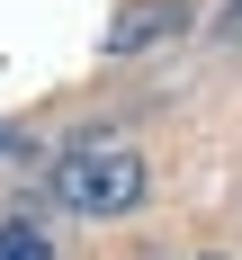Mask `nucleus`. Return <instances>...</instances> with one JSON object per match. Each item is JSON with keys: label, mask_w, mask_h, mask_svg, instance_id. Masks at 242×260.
I'll use <instances>...</instances> for the list:
<instances>
[{"label": "nucleus", "mask_w": 242, "mask_h": 260, "mask_svg": "<svg viewBox=\"0 0 242 260\" xmlns=\"http://www.w3.org/2000/svg\"><path fill=\"white\" fill-rule=\"evenodd\" d=\"M170 27H180V9L170 0H144V9H126V27H108V54H134L153 36H170Z\"/></svg>", "instance_id": "2"}, {"label": "nucleus", "mask_w": 242, "mask_h": 260, "mask_svg": "<svg viewBox=\"0 0 242 260\" xmlns=\"http://www.w3.org/2000/svg\"><path fill=\"white\" fill-rule=\"evenodd\" d=\"M233 27H242V0H233Z\"/></svg>", "instance_id": "4"}, {"label": "nucleus", "mask_w": 242, "mask_h": 260, "mask_svg": "<svg viewBox=\"0 0 242 260\" xmlns=\"http://www.w3.org/2000/svg\"><path fill=\"white\" fill-rule=\"evenodd\" d=\"M54 198L72 215H126L134 198H144V161H134L126 144H81V153L54 161Z\"/></svg>", "instance_id": "1"}, {"label": "nucleus", "mask_w": 242, "mask_h": 260, "mask_svg": "<svg viewBox=\"0 0 242 260\" xmlns=\"http://www.w3.org/2000/svg\"><path fill=\"white\" fill-rule=\"evenodd\" d=\"M0 260H54V242L27 234V224H9V234H0Z\"/></svg>", "instance_id": "3"}]
</instances>
